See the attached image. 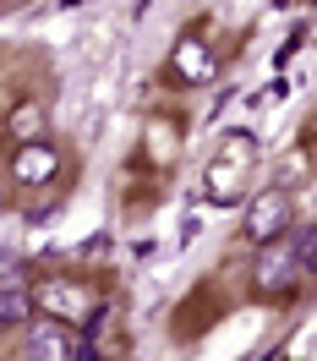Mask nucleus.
<instances>
[{
	"mask_svg": "<svg viewBox=\"0 0 317 361\" xmlns=\"http://www.w3.org/2000/svg\"><path fill=\"white\" fill-rule=\"evenodd\" d=\"M251 170H257V137L251 132H225L219 154L203 170V197L208 203H247L251 197Z\"/></svg>",
	"mask_w": 317,
	"mask_h": 361,
	"instance_id": "obj_2",
	"label": "nucleus"
},
{
	"mask_svg": "<svg viewBox=\"0 0 317 361\" xmlns=\"http://www.w3.org/2000/svg\"><path fill=\"white\" fill-rule=\"evenodd\" d=\"M6 203H11V180L0 176V214H6Z\"/></svg>",
	"mask_w": 317,
	"mask_h": 361,
	"instance_id": "obj_11",
	"label": "nucleus"
},
{
	"mask_svg": "<svg viewBox=\"0 0 317 361\" xmlns=\"http://www.w3.org/2000/svg\"><path fill=\"white\" fill-rule=\"evenodd\" d=\"M27 295H33V317H49V323H61V329H93L99 317H104V295H99V285L93 279H82V274H39L33 285H27Z\"/></svg>",
	"mask_w": 317,
	"mask_h": 361,
	"instance_id": "obj_1",
	"label": "nucleus"
},
{
	"mask_svg": "<svg viewBox=\"0 0 317 361\" xmlns=\"http://www.w3.org/2000/svg\"><path fill=\"white\" fill-rule=\"evenodd\" d=\"M6 137H11V148L44 142L49 137V104L44 99H17V104L6 110Z\"/></svg>",
	"mask_w": 317,
	"mask_h": 361,
	"instance_id": "obj_8",
	"label": "nucleus"
},
{
	"mask_svg": "<svg viewBox=\"0 0 317 361\" xmlns=\"http://www.w3.org/2000/svg\"><path fill=\"white\" fill-rule=\"evenodd\" d=\"M17 361H77V334L49 317H33L17 334Z\"/></svg>",
	"mask_w": 317,
	"mask_h": 361,
	"instance_id": "obj_7",
	"label": "nucleus"
},
{
	"mask_svg": "<svg viewBox=\"0 0 317 361\" xmlns=\"http://www.w3.org/2000/svg\"><path fill=\"white\" fill-rule=\"evenodd\" d=\"M306 290V269H301V247H295V230L273 247H257L251 257V295L268 301V307H285Z\"/></svg>",
	"mask_w": 317,
	"mask_h": 361,
	"instance_id": "obj_3",
	"label": "nucleus"
},
{
	"mask_svg": "<svg viewBox=\"0 0 317 361\" xmlns=\"http://www.w3.org/2000/svg\"><path fill=\"white\" fill-rule=\"evenodd\" d=\"M27 323H33V295H27V285H6V290H0V334H23Z\"/></svg>",
	"mask_w": 317,
	"mask_h": 361,
	"instance_id": "obj_9",
	"label": "nucleus"
},
{
	"mask_svg": "<svg viewBox=\"0 0 317 361\" xmlns=\"http://www.w3.org/2000/svg\"><path fill=\"white\" fill-rule=\"evenodd\" d=\"M295 230V192H279V186H263L241 203V241L251 252L257 247H273Z\"/></svg>",
	"mask_w": 317,
	"mask_h": 361,
	"instance_id": "obj_4",
	"label": "nucleus"
},
{
	"mask_svg": "<svg viewBox=\"0 0 317 361\" xmlns=\"http://www.w3.org/2000/svg\"><path fill=\"white\" fill-rule=\"evenodd\" d=\"M219 49L208 44L203 27H186L181 39L170 44V61H164V82H175V88H208V82H219Z\"/></svg>",
	"mask_w": 317,
	"mask_h": 361,
	"instance_id": "obj_5",
	"label": "nucleus"
},
{
	"mask_svg": "<svg viewBox=\"0 0 317 361\" xmlns=\"http://www.w3.org/2000/svg\"><path fill=\"white\" fill-rule=\"evenodd\" d=\"M61 170H66V148H61L55 137L27 142V148H11V159H6V180L23 186V192H49V186L61 180Z\"/></svg>",
	"mask_w": 317,
	"mask_h": 361,
	"instance_id": "obj_6",
	"label": "nucleus"
},
{
	"mask_svg": "<svg viewBox=\"0 0 317 361\" xmlns=\"http://www.w3.org/2000/svg\"><path fill=\"white\" fill-rule=\"evenodd\" d=\"M295 247H301V269H306V279H317V225L295 230Z\"/></svg>",
	"mask_w": 317,
	"mask_h": 361,
	"instance_id": "obj_10",
	"label": "nucleus"
}]
</instances>
